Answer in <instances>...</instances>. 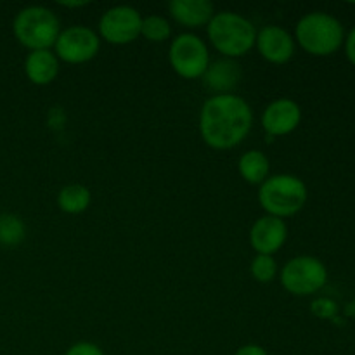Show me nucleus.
Masks as SVG:
<instances>
[{
  "label": "nucleus",
  "instance_id": "obj_11",
  "mask_svg": "<svg viewBox=\"0 0 355 355\" xmlns=\"http://www.w3.org/2000/svg\"><path fill=\"white\" fill-rule=\"evenodd\" d=\"M255 47L270 64H286L295 55L297 44L288 30L276 24H267L262 30H257Z\"/></svg>",
  "mask_w": 355,
  "mask_h": 355
},
{
  "label": "nucleus",
  "instance_id": "obj_14",
  "mask_svg": "<svg viewBox=\"0 0 355 355\" xmlns=\"http://www.w3.org/2000/svg\"><path fill=\"white\" fill-rule=\"evenodd\" d=\"M241 80V66L236 62V59H218L210 62L207 73L203 75L205 85L214 90L215 96L220 94H232V90L238 87Z\"/></svg>",
  "mask_w": 355,
  "mask_h": 355
},
{
  "label": "nucleus",
  "instance_id": "obj_8",
  "mask_svg": "<svg viewBox=\"0 0 355 355\" xmlns=\"http://www.w3.org/2000/svg\"><path fill=\"white\" fill-rule=\"evenodd\" d=\"M101 49V38L92 28L83 24H73L61 30L54 45V54L59 62L68 64H85L90 62Z\"/></svg>",
  "mask_w": 355,
  "mask_h": 355
},
{
  "label": "nucleus",
  "instance_id": "obj_6",
  "mask_svg": "<svg viewBox=\"0 0 355 355\" xmlns=\"http://www.w3.org/2000/svg\"><path fill=\"white\" fill-rule=\"evenodd\" d=\"M281 286L295 297L318 293L328 283V269L319 259L300 255L288 260L279 272Z\"/></svg>",
  "mask_w": 355,
  "mask_h": 355
},
{
  "label": "nucleus",
  "instance_id": "obj_20",
  "mask_svg": "<svg viewBox=\"0 0 355 355\" xmlns=\"http://www.w3.org/2000/svg\"><path fill=\"white\" fill-rule=\"evenodd\" d=\"M250 272L257 283H272L277 276L276 259L270 255H255V259L252 260V266H250Z\"/></svg>",
  "mask_w": 355,
  "mask_h": 355
},
{
  "label": "nucleus",
  "instance_id": "obj_17",
  "mask_svg": "<svg viewBox=\"0 0 355 355\" xmlns=\"http://www.w3.org/2000/svg\"><path fill=\"white\" fill-rule=\"evenodd\" d=\"M92 203V193L83 184H68L58 193L59 210L68 215H80Z\"/></svg>",
  "mask_w": 355,
  "mask_h": 355
},
{
  "label": "nucleus",
  "instance_id": "obj_13",
  "mask_svg": "<svg viewBox=\"0 0 355 355\" xmlns=\"http://www.w3.org/2000/svg\"><path fill=\"white\" fill-rule=\"evenodd\" d=\"M168 12L177 24L189 30L207 28L215 14V7L210 0H172Z\"/></svg>",
  "mask_w": 355,
  "mask_h": 355
},
{
  "label": "nucleus",
  "instance_id": "obj_5",
  "mask_svg": "<svg viewBox=\"0 0 355 355\" xmlns=\"http://www.w3.org/2000/svg\"><path fill=\"white\" fill-rule=\"evenodd\" d=\"M12 31L16 40L30 52L52 51L61 33V23L49 7L30 6L16 14Z\"/></svg>",
  "mask_w": 355,
  "mask_h": 355
},
{
  "label": "nucleus",
  "instance_id": "obj_16",
  "mask_svg": "<svg viewBox=\"0 0 355 355\" xmlns=\"http://www.w3.org/2000/svg\"><path fill=\"white\" fill-rule=\"evenodd\" d=\"M238 172L245 182L260 186L270 177V162L259 149L243 153L238 159Z\"/></svg>",
  "mask_w": 355,
  "mask_h": 355
},
{
  "label": "nucleus",
  "instance_id": "obj_22",
  "mask_svg": "<svg viewBox=\"0 0 355 355\" xmlns=\"http://www.w3.org/2000/svg\"><path fill=\"white\" fill-rule=\"evenodd\" d=\"M64 355H104L103 349L92 342H78L69 347Z\"/></svg>",
  "mask_w": 355,
  "mask_h": 355
},
{
  "label": "nucleus",
  "instance_id": "obj_4",
  "mask_svg": "<svg viewBox=\"0 0 355 355\" xmlns=\"http://www.w3.org/2000/svg\"><path fill=\"white\" fill-rule=\"evenodd\" d=\"M309 191L304 180L291 173H276L259 186V203L266 215L284 220L304 210Z\"/></svg>",
  "mask_w": 355,
  "mask_h": 355
},
{
  "label": "nucleus",
  "instance_id": "obj_15",
  "mask_svg": "<svg viewBox=\"0 0 355 355\" xmlns=\"http://www.w3.org/2000/svg\"><path fill=\"white\" fill-rule=\"evenodd\" d=\"M24 75L35 85H51L59 75V59L54 51H31L24 59Z\"/></svg>",
  "mask_w": 355,
  "mask_h": 355
},
{
  "label": "nucleus",
  "instance_id": "obj_2",
  "mask_svg": "<svg viewBox=\"0 0 355 355\" xmlns=\"http://www.w3.org/2000/svg\"><path fill=\"white\" fill-rule=\"evenodd\" d=\"M207 35L218 54L227 59H238L255 47L257 28L243 14L218 10L208 23Z\"/></svg>",
  "mask_w": 355,
  "mask_h": 355
},
{
  "label": "nucleus",
  "instance_id": "obj_3",
  "mask_svg": "<svg viewBox=\"0 0 355 355\" xmlns=\"http://www.w3.org/2000/svg\"><path fill=\"white\" fill-rule=\"evenodd\" d=\"M295 44L307 54L326 58L338 51L345 42L343 24L335 16L321 10L305 14L295 26Z\"/></svg>",
  "mask_w": 355,
  "mask_h": 355
},
{
  "label": "nucleus",
  "instance_id": "obj_10",
  "mask_svg": "<svg viewBox=\"0 0 355 355\" xmlns=\"http://www.w3.org/2000/svg\"><path fill=\"white\" fill-rule=\"evenodd\" d=\"M302 121V107L297 101L279 97L267 104L262 113V127L267 137H283L298 128Z\"/></svg>",
  "mask_w": 355,
  "mask_h": 355
},
{
  "label": "nucleus",
  "instance_id": "obj_9",
  "mask_svg": "<svg viewBox=\"0 0 355 355\" xmlns=\"http://www.w3.org/2000/svg\"><path fill=\"white\" fill-rule=\"evenodd\" d=\"M142 16L130 6H114L99 19V38L111 45H128L141 37Z\"/></svg>",
  "mask_w": 355,
  "mask_h": 355
},
{
  "label": "nucleus",
  "instance_id": "obj_7",
  "mask_svg": "<svg viewBox=\"0 0 355 355\" xmlns=\"http://www.w3.org/2000/svg\"><path fill=\"white\" fill-rule=\"evenodd\" d=\"M168 61L173 71L184 80L203 78L210 66V51L203 38L194 33H180L172 38Z\"/></svg>",
  "mask_w": 355,
  "mask_h": 355
},
{
  "label": "nucleus",
  "instance_id": "obj_19",
  "mask_svg": "<svg viewBox=\"0 0 355 355\" xmlns=\"http://www.w3.org/2000/svg\"><path fill=\"white\" fill-rule=\"evenodd\" d=\"M141 37L153 42V44H162V42H166L172 37V26H170L166 17L151 14V16L142 17Z\"/></svg>",
  "mask_w": 355,
  "mask_h": 355
},
{
  "label": "nucleus",
  "instance_id": "obj_1",
  "mask_svg": "<svg viewBox=\"0 0 355 355\" xmlns=\"http://www.w3.org/2000/svg\"><path fill=\"white\" fill-rule=\"evenodd\" d=\"M253 127V110L236 94H220L205 101L198 128L208 148L215 151L234 149L248 137Z\"/></svg>",
  "mask_w": 355,
  "mask_h": 355
},
{
  "label": "nucleus",
  "instance_id": "obj_24",
  "mask_svg": "<svg viewBox=\"0 0 355 355\" xmlns=\"http://www.w3.org/2000/svg\"><path fill=\"white\" fill-rule=\"evenodd\" d=\"M234 355H269L266 352V349L255 343H248V345H243L241 349H238V352Z\"/></svg>",
  "mask_w": 355,
  "mask_h": 355
},
{
  "label": "nucleus",
  "instance_id": "obj_21",
  "mask_svg": "<svg viewBox=\"0 0 355 355\" xmlns=\"http://www.w3.org/2000/svg\"><path fill=\"white\" fill-rule=\"evenodd\" d=\"M336 311H338V307H336L335 302L329 300V298H318V300L312 304V314H315L321 319L335 318Z\"/></svg>",
  "mask_w": 355,
  "mask_h": 355
},
{
  "label": "nucleus",
  "instance_id": "obj_12",
  "mask_svg": "<svg viewBox=\"0 0 355 355\" xmlns=\"http://www.w3.org/2000/svg\"><path fill=\"white\" fill-rule=\"evenodd\" d=\"M288 239V225L281 218L263 215L250 229V245L257 255L274 257Z\"/></svg>",
  "mask_w": 355,
  "mask_h": 355
},
{
  "label": "nucleus",
  "instance_id": "obj_18",
  "mask_svg": "<svg viewBox=\"0 0 355 355\" xmlns=\"http://www.w3.org/2000/svg\"><path fill=\"white\" fill-rule=\"evenodd\" d=\"M26 238V225L17 215L0 214V245L16 246Z\"/></svg>",
  "mask_w": 355,
  "mask_h": 355
},
{
  "label": "nucleus",
  "instance_id": "obj_25",
  "mask_svg": "<svg viewBox=\"0 0 355 355\" xmlns=\"http://www.w3.org/2000/svg\"><path fill=\"white\" fill-rule=\"evenodd\" d=\"M89 2H59V6L62 7H83L87 6Z\"/></svg>",
  "mask_w": 355,
  "mask_h": 355
},
{
  "label": "nucleus",
  "instance_id": "obj_23",
  "mask_svg": "<svg viewBox=\"0 0 355 355\" xmlns=\"http://www.w3.org/2000/svg\"><path fill=\"white\" fill-rule=\"evenodd\" d=\"M343 45H345L347 59H349V61L355 66V26L352 28V30H350V33L345 37V42H343Z\"/></svg>",
  "mask_w": 355,
  "mask_h": 355
}]
</instances>
